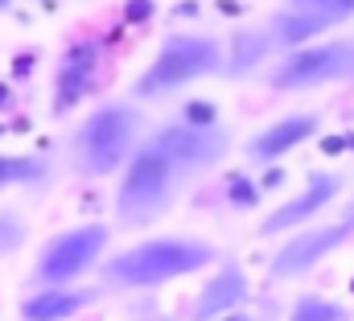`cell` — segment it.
<instances>
[{
	"mask_svg": "<svg viewBox=\"0 0 354 321\" xmlns=\"http://www.w3.org/2000/svg\"><path fill=\"white\" fill-rule=\"evenodd\" d=\"M218 259V251L198 235H157V239L132 243L120 255L103 264L107 288H157L177 276L202 272Z\"/></svg>",
	"mask_w": 354,
	"mask_h": 321,
	"instance_id": "6da1fadb",
	"label": "cell"
},
{
	"mask_svg": "<svg viewBox=\"0 0 354 321\" xmlns=\"http://www.w3.org/2000/svg\"><path fill=\"white\" fill-rule=\"evenodd\" d=\"M145 132V116L132 103H103L87 111V120L75 128L71 136V165L83 177H111L124 173V165L132 160V153L140 149Z\"/></svg>",
	"mask_w": 354,
	"mask_h": 321,
	"instance_id": "7a4b0ae2",
	"label": "cell"
},
{
	"mask_svg": "<svg viewBox=\"0 0 354 321\" xmlns=\"http://www.w3.org/2000/svg\"><path fill=\"white\" fill-rule=\"evenodd\" d=\"M181 177H185L181 165L165 149H157L153 140H145L120 173L115 223L120 227H149L161 214H169V206L181 194Z\"/></svg>",
	"mask_w": 354,
	"mask_h": 321,
	"instance_id": "3957f363",
	"label": "cell"
},
{
	"mask_svg": "<svg viewBox=\"0 0 354 321\" xmlns=\"http://www.w3.org/2000/svg\"><path fill=\"white\" fill-rule=\"evenodd\" d=\"M210 75H227V50L210 33H174L161 42L149 71L132 82V99H161Z\"/></svg>",
	"mask_w": 354,
	"mask_h": 321,
	"instance_id": "277c9868",
	"label": "cell"
},
{
	"mask_svg": "<svg viewBox=\"0 0 354 321\" xmlns=\"http://www.w3.org/2000/svg\"><path fill=\"white\" fill-rule=\"evenodd\" d=\"M107 243H111V227L107 223H83V227L58 231L37 251V264H33L37 288H46V284H75L79 276H87L99 264Z\"/></svg>",
	"mask_w": 354,
	"mask_h": 321,
	"instance_id": "5b68a950",
	"label": "cell"
},
{
	"mask_svg": "<svg viewBox=\"0 0 354 321\" xmlns=\"http://www.w3.org/2000/svg\"><path fill=\"white\" fill-rule=\"evenodd\" d=\"M326 82H351V37H334V42H313V46H301V50H288L268 71V86L272 91H317Z\"/></svg>",
	"mask_w": 354,
	"mask_h": 321,
	"instance_id": "8992f818",
	"label": "cell"
},
{
	"mask_svg": "<svg viewBox=\"0 0 354 321\" xmlns=\"http://www.w3.org/2000/svg\"><path fill=\"white\" fill-rule=\"evenodd\" d=\"M351 235H354V214L342 219V223H326V227H301L297 235H288L276 247V255L268 264V276L272 280H297L309 268H317L326 255H334Z\"/></svg>",
	"mask_w": 354,
	"mask_h": 321,
	"instance_id": "52a82bcc",
	"label": "cell"
},
{
	"mask_svg": "<svg viewBox=\"0 0 354 321\" xmlns=\"http://www.w3.org/2000/svg\"><path fill=\"white\" fill-rule=\"evenodd\" d=\"M149 140H153L157 149H165V153L181 165V173H206V169H214L218 160L231 153V132H227L223 124L198 128V124L174 120V124L157 128Z\"/></svg>",
	"mask_w": 354,
	"mask_h": 321,
	"instance_id": "ba28073f",
	"label": "cell"
},
{
	"mask_svg": "<svg viewBox=\"0 0 354 321\" xmlns=\"http://www.w3.org/2000/svg\"><path fill=\"white\" fill-rule=\"evenodd\" d=\"M342 194V173H326V169H313L305 190L288 202H280L264 223H260V235H284V231H301L309 227V219H317L334 198Z\"/></svg>",
	"mask_w": 354,
	"mask_h": 321,
	"instance_id": "9c48e42d",
	"label": "cell"
},
{
	"mask_svg": "<svg viewBox=\"0 0 354 321\" xmlns=\"http://www.w3.org/2000/svg\"><path fill=\"white\" fill-rule=\"evenodd\" d=\"M99 75V42H71L58 58V71H54V116H71L95 86Z\"/></svg>",
	"mask_w": 354,
	"mask_h": 321,
	"instance_id": "30bf717a",
	"label": "cell"
},
{
	"mask_svg": "<svg viewBox=\"0 0 354 321\" xmlns=\"http://www.w3.org/2000/svg\"><path fill=\"white\" fill-rule=\"evenodd\" d=\"M322 128V116L317 111H292L276 124L260 128L252 140H248V157L260 160V165H276L280 157H288L292 149H301L305 140H313Z\"/></svg>",
	"mask_w": 354,
	"mask_h": 321,
	"instance_id": "8fae6325",
	"label": "cell"
},
{
	"mask_svg": "<svg viewBox=\"0 0 354 321\" xmlns=\"http://www.w3.org/2000/svg\"><path fill=\"white\" fill-rule=\"evenodd\" d=\"M248 297H252L248 272H243L235 259H227V264L202 284L198 305H194V321H210V318H223V313H235V309L248 305Z\"/></svg>",
	"mask_w": 354,
	"mask_h": 321,
	"instance_id": "7c38bea8",
	"label": "cell"
},
{
	"mask_svg": "<svg viewBox=\"0 0 354 321\" xmlns=\"http://www.w3.org/2000/svg\"><path fill=\"white\" fill-rule=\"evenodd\" d=\"M334 25L326 21V17H317V12H309V8H301V4H284V8H276L272 17H268V33H272V46L276 50H301V46H313L322 33H330Z\"/></svg>",
	"mask_w": 354,
	"mask_h": 321,
	"instance_id": "4fadbf2b",
	"label": "cell"
},
{
	"mask_svg": "<svg viewBox=\"0 0 354 321\" xmlns=\"http://www.w3.org/2000/svg\"><path fill=\"white\" fill-rule=\"evenodd\" d=\"M95 293L91 288H71V284H46L37 293H29L21 301V318L25 321H66L75 313H83Z\"/></svg>",
	"mask_w": 354,
	"mask_h": 321,
	"instance_id": "5bb4252c",
	"label": "cell"
},
{
	"mask_svg": "<svg viewBox=\"0 0 354 321\" xmlns=\"http://www.w3.org/2000/svg\"><path fill=\"white\" fill-rule=\"evenodd\" d=\"M272 50L276 46H272L268 29H239L231 42V54H227V75H252Z\"/></svg>",
	"mask_w": 354,
	"mask_h": 321,
	"instance_id": "9a60e30c",
	"label": "cell"
},
{
	"mask_svg": "<svg viewBox=\"0 0 354 321\" xmlns=\"http://www.w3.org/2000/svg\"><path fill=\"white\" fill-rule=\"evenodd\" d=\"M288 321H351V309L330 301V297H297Z\"/></svg>",
	"mask_w": 354,
	"mask_h": 321,
	"instance_id": "2e32d148",
	"label": "cell"
},
{
	"mask_svg": "<svg viewBox=\"0 0 354 321\" xmlns=\"http://www.w3.org/2000/svg\"><path fill=\"white\" fill-rule=\"evenodd\" d=\"M50 160L46 157H0V190L8 185H29L37 177H46Z\"/></svg>",
	"mask_w": 354,
	"mask_h": 321,
	"instance_id": "e0dca14e",
	"label": "cell"
},
{
	"mask_svg": "<svg viewBox=\"0 0 354 321\" xmlns=\"http://www.w3.org/2000/svg\"><path fill=\"white\" fill-rule=\"evenodd\" d=\"M260 185L248 177V173H227V202L235 206V210H256L260 206Z\"/></svg>",
	"mask_w": 354,
	"mask_h": 321,
	"instance_id": "ac0fdd59",
	"label": "cell"
},
{
	"mask_svg": "<svg viewBox=\"0 0 354 321\" xmlns=\"http://www.w3.org/2000/svg\"><path fill=\"white\" fill-rule=\"evenodd\" d=\"M292 4H301V8H309V12H317V17H326L334 29L346 25L354 17V0H292Z\"/></svg>",
	"mask_w": 354,
	"mask_h": 321,
	"instance_id": "d6986e66",
	"label": "cell"
},
{
	"mask_svg": "<svg viewBox=\"0 0 354 321\" xmlns=\"http://www.w3.org/2000/svg\"><path fill=\"white\" fill-rule=\"evenodd\" d=\"M25 243V219L12 210H0V255H12Z\"/></svg>",
	"mask_w": 354,
	"mask_h": 321,
	"instance_id": "ffe728a7",
	"label": "cell"
},
{
	"mask_svg": "<svg viewBox=\"0 0 354 321\" xmlns=\"http://www.w3.org/2000/svg\"><path fill=\"white\" fill-rule=\"evenodd\" d=\"M177 120H185V124H198V128H206V124H218V107L210 103V99H189L185 107H181V116Z\"/></svg>",
	"mask_w": 354,
	"mask_h": 321,
	"instance_id": "44dd1931",
	"label": "cell"
},
{
	"mask_svg": "<svg viewBox=\"0 0 354 321\" xmlns=\"http://www.w3.org/2000/svg\"><path fill=\"white\" fill-rule=\"evenodd\" d=\"M153 17V0H128V21H149Z\"/></svg>",
	"mask_w": 354,
	"mask_h": 321,
	"instance_id": "7402d4cb",
	"label": "cell"
},
{
	"mask_svg": "<svg viewBox=\"0 0 354 321\" xmlns=\"http://www.w3.org/2000/svg\"><path fill=\"white\" fill-rule=\"evenodd\" d=\"M284 181V169H268V177H264V190H272V185H280Z\"/></svg>",
	"mask_w": 354,
	"mask_h": 321,
	"instance_id": "603a6c76",
	"label": "cell"
},
{
	"mask_svg": "<svg viewBox=\"0 0 354 321\" xmlns=\"http://www.w3.org/2000/svg\"><path fill=\"white\" fill-rule=\"evenodd\" d=\"M4 107H12V86L0 82V111H4Z\"/></svg>",
	"mask_w": 354,
	"mask_h": 321,
	"instance_id": "cb8c5ba5",
	"label": "cell"
},
{
	"mask_svg": "<svg viewBox=\"0 0 354 321\" xmlns=\"http://www.w3.org/2000/svg\"><path fill=\"white\" fill-rule=\"evenodd\" d=\"M210 321H252V318H248V313H239V309H235V313H223V318H210Z\"/></svg>",
	"mask_w": 354,
	"mask_h": 321,
	"instance_id": "d4e9b609",
	"label": "cell"
},
{
	"mask_svg": "<svg viewBox=\"0 0 354 321\" xmlns=\"http://www.w3.org/2000/svg\"><path fill=\"white\" fill-rule=\"evenodd\" d=\"M351 82H354V37H351Z\"/></svg>",
	"mask_w": 354,
	"mask_h": 321,
	"instance_id": "484cf974",
	"label": "cell"
},
{
	"mask_svg": "<svg viewBox=\"0 0 354 321\" xmlns=\"http://www.w3.org/2000/svg\"><path fill=\"white\" fill-rule=\"evenodd\" d=\"M8 4H12V0H0V12H4V8H8Z\"/></svg>",
	"mask_w": 354,
	"mask_h": 321,
	"instance_id": "4316f807",
	"label": "cell"
},
{
	"mask_svg": "<svg viewBox=\"0 0 354 321\" xmlns=\"http://www.w3.org/2000/svg\"><path fill=\"white\" fill-rule=\"evenodd\" d=\"M149 321H174V318H149Z\"/></svg>",
	"mask_w": 354,
	"mask_h": 321,
	"instance_id": "83f0119b",
	"label": "cell"
}]
</instances>
